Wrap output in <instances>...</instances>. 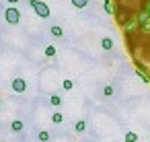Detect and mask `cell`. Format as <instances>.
<instances>
[{"instance_id": "cell-1", "label": "cell", "mask_w": 150, "mask_h": 142, "mask_svg": "<svg viewBox=\"0 0 150 142\" xmlns=\"http://www.w3.org/2000/svg\"><path fill=\"white\" fill-rule=\"evenodd\" d=\"M29 4H31V9H33V13L39 17V19H47L52 13H50V6L45 4V2H41V0H29Z\"/></svg>"}, {"instance_id": "cell-2", "label": "cell", "mask_w": 150, "mask_h": 142, "mask_svg": "<svg viewBox=\"0 0 150 142\" xmlns=\"http://www.w3.org/2000/svg\"><path fill=\"white\" fill-rule=\"evenodd\" d=\"M4 19H6V23H8V25H17V23L21 21V11H19V9H15V6L6 9V11H4Z\"/></svg>"}, {"instance_id": "cell-3", "label": "cell", "mask_w": 150, "mask_h": 142, "mask_svg": "<svg viewBox=\"0 0 150 142\" xmlns=\"http://www.w3.org/2000/svg\"><path fill=\"white\" fill-rule=\"evenodd\" d=\"M11 87H13V91H15V93H25L27 82H25V78H13Z\"/></svg>"}, {"instance_id": "cell-4", "label": "cell", "mask_w": 150, "mask_h": 142, "mask_svg": "<svg viewBox=\"0 0 150 142\" xmlns=\"http://www.w3.org/2000/svg\"><path fill=\"white\" fill-rule=\"evenodd\" d=\"M134 19H136V23H138V27H142V25H144L146 21H150V15H148L146 11H138Z\"/></svg>"}, {"instance_id": "cell-5", "label": "cell", "mask_w": 150, "mask_h": 142, "mask_svg": "<svg viewBox=\"0 0 150 142\" xmlns=\"http://www.w3.org/2000/svg\"><path fill=\"white\" fill-rule=\"evenodd\" d=\"M101 48H103L105 52H109V50L113 48V39H111V37H103V39H101Z\"/></svg>"}, {"instance_id": "cell-6", "label": "cell", "mask_w": 150, "mask_h": 142, "mask_svg": "<svg viewBox=\"0 0 150 142\" xmlns=\"http://www.w3.org/2000/svg\"><path fill=\"white\" fill-rule=\"evenodd\" d=\"M74 130H76L78 134H82V132L86 130V121H84V119H78V121L74 124Z\"/></svg>"}, {"instance_id": "cell-7", "label": "cell", "mask_w": 150, "mask_h": 142, "mask_svg": "<svg viewBox=\"0 0 150 142\" xmlns=\"http://www.w3.org/2000/svg\"><path fill=\"white\" fill-rule=\"evenodd\" d=\"M23 128H25V126H23V121H21V119H15V121L11 124V130H13V132H21Z\"/></svg>"}, {"instance_id": "cell-8", "label": "cell", "mask_w": 150, "mask_h": 142, "mask_svg": "<svg viewBox=\"0 0 150 142\" xmlns=\"http://www.w3.org/2000/svg\"><path fill=\"white\" fill-rule=\"evenodd\" d=\"M50 33H52L54 37H62V35H64V31H62V27H58V25H54V27L50 29Z\"/></svg>"}, {"instance_id": "cell-9", "label": "cell", "mask_w": 150, "mask_h": 142, "mask_svg": "<svg viewBox=\"0 0 150 142\" xmlns=\"http://www.w3.org/2000/svg\"><path fill=\"white\" fill-rule=\"evenodd\" d=\"M50 103H52L54 107H60V105H62V97H60V95H52V97H50Z\"/></svg>"}, {"instance_id": "cell-10", "label": "cell", "mask_w": 150, "mask_h": 142, "mask_svg": "<svg viewBox=\"0 0 150 142\" xmlns=\"http://www.w3.org/2000/svg\"><path fill=\"white\" fill-rule=\"evenodd\" d=\"M123 142H138V134L136 132H127L125 138H123Z\"/></svg>"}, {"instance_id": "cell-11", "label": "cell", "mask_w": 150, "mask_h": 142, "mask_svg": "<svg viewBox=\"0 0 150 142\" xmlns=\"http://www.w3.org/2000/svg\"><path fill=\"white\" fill-rule=\"evenodd\" d=\"M37 138H39V142H47V140H50V132H47V130H41V132L37 134Z\"/></svg>"}, {"instance_id": "cell-12", "label": "cell", "mask_w": 150, "mask_h": 142, "mask_svg": "<svg viewBox=\"0 0 150 142\" xmlns=\"http://www.w3.org/2000/svg\"><path fill=\"white\" fill-rule=\"evenodd\" d=\"M115 6H117V4H113V0H111V2H105V11H107L109 15H115Z\"/></svg>"}, {"instance_id": "cell-13", "label": "cell", "mask_w": 150, "mask_h": 142, "mask_svg": "<svg viewBox=\"0 0 150 142\" xmlns=\"http://www.w3.org/2000/svg\"><path fill=\"white\" fill-rule=\"evenodd\" d=\"M88 4V0H72V6H76V9H84Z\"/></svg>"}, {"instance_id": "cell-14", "label": "cell", "mask_w": 150, "mask_h": 142, "mask_svg": "<svg viewBox=\"0 0 150 142\" xmlns=\"http://www.w3.org/2000/svg\"><path fill=\"white\" fill-rule=\"evenodd\" d=\"M43 52H45V56H47V58H54V56H56V45H47Z\"/></svg>"}, {"instance_id": "cell-15", "label": "cell", "mask_w": 150, "mask_h": 142, "mask_svg": "<svg viewBox=\"0 0 150 142\" xmlns=\"http://www.w3.org/2000/svg\"><path fill=\"white\" fill-rule=\"evenodd\" d=\"M72 87H74V82H72V80H70V78H66V80H64V82H62V89H64V91H70V89H72Z\"/></svg>"}, {"instance_id": "cell-16", "label": "cell", "mask_w": 150, "mask_h": 142, "mask_svg": "<svg viewBox=\"0 0 150 142\" xmlns=\"http://www.w3.org/2000/svg\"><path fill=\"white\" fill-rule=\"evenodd\" d=\"M62 119H64V115H62V113H60V111H56V113H54V115H52V121H54V124H60V121H62Z\"/></svg>"}, {"instance_id": "cell-17", "label": "cell", "mask_w": 150, "mask_h": 142, "mask_svg": "<svg viewBox=\"0 0 150 142\" xmlns=\"http://www.w3.org/2000/svg\"><path fill=\"white\" fill-rule=\"evenodd\" d=\"M140 31H142V33H146V35H150V21H146V23L140 27Z\"/></svg>"}, {"instance_id": "cell-18", "label": "cell", "mask_w": 150, "mask_h": 142, "mask_svg": "<svg viewBox=\"0 0 150 142\" xmlns=\"http://www.w3.org/2000/svg\"><path fill=\"white\" fill-rule=\"evenodd\" d=\"M103 95H105V97H111V95H113V87H109V84H107V87L103 89Z\"/></svg>"}, {"instance_id": "cell-19", "label": "cell", "mask_w": 150, "mask_h": 142, "mask_svg": "<svg viewBox=\"0 0 150 142\" xmlns=\"http://www.w3.org/2000/svg\"><path fill=\"white\" fill-rule=\"evenodd\" d=\"M8 2H11V4H15V2H19V0H8Z\"/></svg>"}, {"instance_id": "cell-20", "label": "cell", "mask_w": 150, "mask_h": 142, "mask_svg": "<svg viewBox=\"0 0 150 142\" xmlns=\"http://www.w3.org/2000/svg\"><path fill=\"white\" fill-rule=\"evenodd\" d=\"M105 2H111V0H105Z\"/></svg>"}]
</instances>
